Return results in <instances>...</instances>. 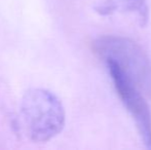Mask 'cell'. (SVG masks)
<instances>
[{
  "label": "cell",
  "instance_id": "7a4b0ae2",
  "mask_svg": "<svg viewBox=\"0 0 151 150\" xmlns=\"http://www.w3.org/2000/svg\"><path fill=\"white\" fill-rule=\"evenodd\" d=\"M93 50L103 61H111L125 73L146 96H151V59L132 39L115 35L99 37Z\"/></svg>",
  "mask_w": 151,
  "mask_h": 150
},
{
  "label": "cell",
  "instance_id": "6da1fadb",
  "mask_svg": "<svg viewBox=\"0 0 151 150\" xmlns=\"http://www.w3.org/2000/svg\"><path fill=\"white\" fill-rule=\"evenodd\" d=\"M20 114L26 135L37 143L47 142L63 130L65 109L50 90L32 88L23 97Z\"/></svg>",
  "mask_w": 151,
  "mask_h": 150
},
{
  "label": "cell",
  "instance_id": "277c9868",
  "mask_svg": "<svg viewBox=\"0 0 151 150\" xmlns=\"http://www.w3.org/2000/svg\"><path fill=\"white\" fill-rule=\"evenodd\" d=\"M119 7L136 14L141 25L147 22L148 7L145 0H110L109 6L101 7V14H111V11Z\"/></svg>",
  "mask_w": 151,
  "mask_h": 150
},
{
  "label": "cell",
  "instance_id": "3957f363",
  "mask_svg": "<svg viewBox=\"0 0 151 150\" xmlns=\"http://www.w3.org/2000/svg\"><path fill=\"white\" fill-rule=\"evenodd\" d=\"M105 63L121 103L133 117L146 148L151 149V111L145 94L115 63Z\"/></svg>",
  "mask_w": 151,
  "mask_h": 150
}]
</instances>
